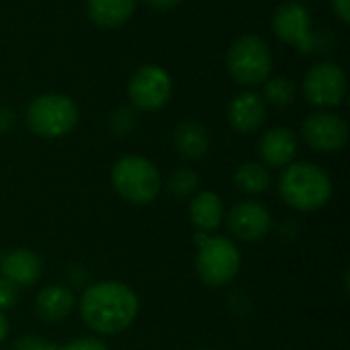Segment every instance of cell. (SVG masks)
Here are the masks:
<instances>
[{
	"mask_svg": "<svg viewBox=\"0 0 350 350\" xmlns=\"http://www.w3.org/2000/svg\"><path fill=\"white\" fill-rule=\"evenodd\" d=\"M230 232L244 242L262 240L271 230V213L262 203L242 201L228 215Z\"/></svg>",
	"mask_w": 350,
	"mask_h": 350,
	"instance_id": "obj_11",
	"label": "cell"
},
{
	"mask_svg": "<svg viewBox=\"0 0 350 350\" xmlns=\"http://www.w3.org/2000/svg\"><path fill=\"white\" fill-rule=\"evenodd\" d=\"M135 10V0H88L86 12L90 21L103 29L121 27L131 18Z\"/></svg>",
	"mask_w": 350,
	"mask_h": 350,
	"instance_id": "obj_16",
	"label": "cell"
},
{
	"mask_svg": "<svg viewBox=\"0 0 350 350\" xmlns=\"http://www.w3.org/2000/svg\"><path fill=\"white\" fill-rule=\"evenodd\" d=\"M332 8L342 23H350V0H332Z\"/></svg>",
	"mask_w": 350,
	"mask_h": 350,
	"instance_id": "obj_24",
	"label": "cell"
},
{
	"mask_svg": "<svg viewBox=\"0 0 350 350\" xmlns=\"http://www.w3.org/2000/svg\"><path fill=\"white\" fill-rule=\"evenodd\" d=\"M12 350H109L100 340L96 338H80V340H74V342H68V345H53V342H47L43 338H37L33 334L29 336H23L14 342V349Z\"/></svg>",
	"mask_w": 350,
	"mask_h": 350,
	"instance_id": "obj_20",
	"label": "cell"
},
{
	"mask_svg": "<svg viewBox=\"0 0 350 350\" xmlns=\"http://www.w3.org/2000/svg\"><path fill=\"white\" fill-rule=\"evenodd\" d=\"M137 312L139 301L135 291L119 281L94 283L80 297L82 320L98 334H117L129 328Z\"/></svg>",
	"mask_w": 350,
	"mask_h": 350,
	"instance_id": "obj_1",
	"label": "cell"
},
{
	"mask_svg": "<svg viewBox=\"0 0 350 350\" xmlns=\"http://www.w3.org/2000/svg\"><path fill=\"white\" fill-rule=\"evenodd\" d=\"M283 201L299 211H316L332 197L330 176L312 162H295L285 168L279 178Z\"/></svg>",
	"mask_w": 350,
	"mask_h": 350,
	"instance_id": "obj_2",
	"label": "cell"
},
{
	"mask_svg": "<svg viewBox=\"0 0 350 350\" xmlns=\"http://www.w3.org/2000/svg\"><path fill=\"white\" fill-rule=\"evenodd\" d=\"M12 121H14V117H12L10 109H6V107L0 105V133L6 131V129H10Z\"/></svg>",
	"mask_w": 350,
	"mask_h": 350,
	"instance_id": "obj_25",
	"label": "cell"
},
{
	"mask_svg": "<svg viewBox=\"0 0 350 350\" xmlns=\"http://www.w3.org/2000/svg\"><path fill=\"white\" fill-rule=\"evenodd\" d=\"M0 271L6 281L16 285H33L41 275V260L31 250H12L0 260Z\"/></svg>",
	"mask_w": 350,
	"mask_h": 350,
	"instance_id": "obj_14",
	"label": "cell"
},
{
	"mask_svg": "<svg viewBox=\"0 0 350 350\" xmlns=\"http://www.w3.org/2000/svg\"><path fill=\"white\" fill-rule=\"evenodd\" d=\"M129 98L139 111H158L162 109L172 94L170 74L156 66H142L129 80Z\"/></svg>",
	"mask_w": 350,
	"mask_h": 350,
	"instance_id": "obj_7",
	"label": "cell"
},
{
	"mask_svg": "<svg viewBox=\"0 0 350 350\" xmlns=\"http://www.w3.org/2000/svg\"><path fill=\"white\" fill-rule=\"evenodd\" d=\"M74 301L76 299L70 289L51 285V287L41 289L39 295L35 297V312L45 322H62L72 314Z\"/></svg>",
	"mask_w": 350,
	"mask_h": 350,
	"instance_id": "obj_15",
	"label": "cell"
},
{
	"mask_svg": "<svg viewBox=\"0 0 350 350\" xmlns=\"http://www.w3.org/2000/svg\"><path fill=\"white\" fill-rule=\"evenodd\" d=\"M174 146L189 160L203 158L209 150V133L197 121H183L174 129Z\"/></svg>",
	"mask_w": 350,
	"mask_h": 350,
	"instance_id": "obj_17",
	"label": "cell"
},
{
	"mask_svg": "<svg viewBox=\"0 0 350 350\" xmlns=\"http://www.w3.org/2000/svg\"><path fill=\"white\" fill-rule=\"evenodd\" d=\"M295 92L297 88L291 78L277 76L265 82V98L275 107H289L295 100Z\"/></svg>",
	"mask_w": 350,
	"mask_h": 350,
	"instance_id": "obj_21",
	"label": "cell"
},
{
	"mask_svg": "<svg viewBox=\"0 0 350 350\" xmlns=\"http://www.w3.org/2000/svg\"><path fill=\"white\" fill-rule=\"evenodd\" d=\"M301 135L312 150L318 152H338L349 142L347 121L330 111L312 113L301 127Z\"/></svg>",
	"mask_w": 350,
	"mask_h": 350,
	"instance_id": "obj_10",
	"label": "cell"
},
{
	"mask_svg": "<svg viewBox=\"0 0 350 350\" xmlns=\"http://www.w3.org/2000/svg\"><path fill=\"white\" fill-rule=\"evenodd\" d=\"M345 90H347V76L342 68L332 62H322L312 66L304 78V92L308 100L322 109L340 105L345 98Z\"/></svg>",
	"mask_w": 350,
	"mask_h": 350,
	"instance_id": "obj_9",
	"label": "cell"
},
{
	"mask_svg": "<svg viewBox=\"0 0 350 350\" xmlns=\"http://www.w3.org/2000/svg\"><path fill=\"white\" fill-rule=\"evenodd\" d=\"M14 301H16V287L4 277H0V312L12 308Z\"/></svg>",
	"mask_w": 350,
	"mask_h": 350,
	"instance_id": "obj_23",
	"label": "cell"
},
{
	"mask_svg": "<svg viewBox=\"0 0 350 350\" xmlns=\"http://www.w3.org/2000/svg\"><path fill=\"white\" fill-rule=\"evenodd\" d=\"M260 158L273 168H285L297 154V137L287 127H273L260 137Z\"/></svg>",
	"mask_w": 350,
	"mask_h": 350,
	"instance_id": "obj_13",
	"label": "cell"
},
{
	"mask_svg": "<svg viewBox=\"0 0 350 350\" xmlns=\"http://www.w3.org/2000/svg\"><path fill=\"white\" fill-rule=\"evenodd\" d=\"M6 334H8V322H6V318L2 316V312H0V342L6 338Z\"/></svg>",
	"mask_w": 350,
	"mask_h": 350,
	"instance_id": "obj_27",
	"label": "cell"
},
{
	"mask_svg": "<svg viewBox=\"0 0 350 350\" xmlns=\"http://www.w3.org/2000/svg\"><path fill=\"white\" fill-rule=\"evenodd\" d=\"M275 35L293 45L299 53H312L316 49V35L312 31V16L299 2H285L273 16Z\"/></svg>",
	"mask_w": 350,
	"mask_h": 350,
	"instance_id": "obj_8",
	"label": "cell"
},
{
	"mask_svg": "<svg viewBox=\"0 0 350 350\" xmlns=\"http://www.w3.org/2000/svg\"><path fill=\"white\" fill-rule=\"evenodd\" d=\"M195 267L205 285L224 287L240 271V252L228 238H203Z\"/></svg>",
	"mask_w": 350,
	"mask_h": 350,
	"instance_id": "obj_6",
	"label": "cell"
},
{
	"mask_svg": "<svg viewBox=\"0 0 350 350\" xmlns=\"http://www.w3.org/2000/svg\"><path fill=\"white\" fill-rule=\"evenodd\" d=\"M205 350H209V349H205Z\"/></svg>",
	"mask_w": 350,
	"mask_h": 350,
	"instance_id": "obj_28",
	"label": "cell"
},
{
	"mask_svg": "<svg viewBox=\"0 0 350 350\" xmlns=\"http://www.w3.org/2000/svg\"><path fill=\"white\" fill-rule=\"evenodd\" d=\"M228 70L242 86H258L271 78L273 51L262 37L244 35L230 47Z\"/></svg>",
	"mask_w": 350,
	"mask_h": 350,
	"instance_id": "obj_4",
	"label": "cell"
},
{
	"mask_svg": "<svg viewBox=\"0 0 350 350\" xmlns=\"http://www.w3.org/2000/svg\"><path fill=\"white\" fill-rule=\"evenodd\" d=\"M199 187V176L189 170V168H178L170 178H168V189L176 195V197H189L191 193H195Z\"/></svg>",
	"mask_w": 350,
	"mask_h": 350,
	"instance_id": "obj_22",
	"label": "cell"
},
{
	"mask_svg": "<svg viewBox=\"0 0 350 350\" xmlns=\"http://www.w3.org/2000/svg\"><path fill=\"white\" fill-rule=\"evenodd\" d=\"M189 215L193 219V224L203 230V232H211L215 228H219L221 217H224V205L221 199L211 193V191H203L199 193L191 205H189Z\"/></svg>",
	"mask_w": 350,
	"mask_h": 350,
	"instance_id": "obj_18",
	"label": "cell"
},
{
	"mask_svg": "<svg viewBox=\"0 0 350 350\" xmlns=\"http://www.w3.org/2000/svg\"><path fill=\"white\" fill-rule=\"evenodd\" d=\"M78 107L66 94H41L27 109V125L35 135L62 137L74 129Z\"/></svg>",
	"mask_w": 350,
	"mask_h": 350,
	"instance_id": "obj_5",
	"label": "cell"
},
{
	"mask_svg": "<svg viewBox=\"0 0 350 350\" xmlns=\"http://www.w3.org/2000/svg\"><path fill=\"white\" fill-rule=\"evenodd\" d=\"M117 195L129 203L146 205L152 203L160 193L158 168L142 156H125L115 162L111 172Z\"/></svg>",
	"mask_w": 350,
	"mask_h": 350,
	"instance_id": "obj_3",
	"label": "cell"
},
{
	"mask_svg": "<svg viewBox=\"0 0 350 350\" xmlns=\"http://www.w3.org/2000/svg\"><path fill=\"white\" fill-rule=\"evenodd\" d=\"M144 2H148L150 6L160 8V10H168V8H174L180 0H144Z\"/></svg>",
	"mask_w": 350,
	"mask_h": 350,
	"instance_id": "obj_26",
	"label": "cell"
},
{
	"mask_svg": "<svg viewBox=\"0 0 350 350\" xmlns=\"http://www.w3.org/2000/svg\"><path fill=\"white\" fill-rule=\"evenodd\" d=\"M230 125L240 133H252L260 129L267 119V103L256 92H242L232 98L228 109Z\"/></svg>",
	"mask_w": 350,
	"mask_h": 350,
	"instance_id": "obj_12",
	"label": "cell"
},
{
	"mask_svg": "<svg viewBox=\"0 0 350 350\" xmlns=\"http://www.w3.org/2000/svg\"><path fill=\"white\" fill-rule=\"evenodd\" d=\"M234 180L236 185L244 191V193H250V195H258V193H265L271 185V172L265 164H258V162H246L242 164L236 174H234Z\"/></svg>",
	"mask_w": 350,
	"mask_h": 350,
	"instance_id": "obj_19",
	"label": "cell"
}]
</instances>
